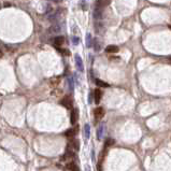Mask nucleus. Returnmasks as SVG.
Returning a JSON list of instances; mask_svg holds the SVG:
<instances>
[{"instance_id":"9","label":"nucleus","mask_w":171,"mask_h":171,"mask_svg":"<svg viewBox=\"0 0 171 171\" xmlns=\"http://www.w3.org/2000/svg\"><path fill=\"white\" fill-rule=\"evenodd\" d=\"M60 30H62V28H60V26L57 23H54V25H52L50 27V29H48V31L51 33H59Z\"/></svg>"},{"instance_id":"5","label":"nucleus","mask_w":171,"mask_h":171,"mask_svg":"<svg viewBox=\"0 0 171 171\" xmlns=\"http://www.w3.org/2000/svg\"><path fill=\"white\" fill-rule=\"evenodd\" d=\"M94 115L96 117V120H101L104 115V109L101 107H98L94 110Z\"/></svg>"},{"instance_id":"8","label":"nucleus","mask_w":171,"mask_h":171,"mask_svg":"<svg viewBox=\"0 0 171 171\" xmlns=\"http://www.w3.org/2000/svg\"><path fill=\"white\" fill-rule=\"evenodd\" d=\"M94 97H95V102L98 104V103L100 102V100H101V97H102V92H101V89H99V88L95 89Z\"/></svg>"},{"instance_id":"18","label":"nucleus","mask_w":171,"mask_h":171,"mask_svg":"<svg viewBox=\"0 0 171 171\" xmlns=\"http://www.w3.org/2000/svg\"><path fill=\"white\" fill-rule=\"evenodd\" d=\"M68 83H69V89H70V90H73V88H74V85H73V80H72V78H69V79H68Z\"/></svg>"},{"instance_id":"1","label":"nucleus","mask_w":171,"mask_h":171,"mask_svg":"<svg viewBox=\"0 0 171 171\" xmlns=\"http://www.w3.org/2000/svg\"><path fill=\"white\" fill-rule=\"evenodd\" d=\"M60 104L64 105L66 109H72V105H73L72 98H71L70 96H65L64 98L60 100Z\"/></svg>"},{"instance_id":"22","label":"nucleus","mask_w":171,"mask_h":171,"mask_svg":"<svg viewBox=\"0 0 171 171\" xmlns=\"http://www.w3.org/2000/svg\"><path fill=\"white\" fill-rule=\"evenodd\" d=\"M48 1H51V2H54V3H60L63 0H48Z\"/></svg>"},{"instance_id":"15","label":"nucleus","mask_w":171,"mask_h":171,"mask_svg":"<svg viewBox=\"0 0 171 171\" xmlns=\"http://www.w3.org/2000/svg\"><path fill=\"white\" fill-rule=\"evenodd\" d=\"M86 46H87V48H92L93 46V39H92V35H90V33H87V35H86Z\"/></svg>"},{"instance_id":"4","label":"nucleus","mask_w":171,"mask_h":171,"mask_svg":"<svg viewBox=\"0 0 171 171\" xmlns=\"http://www.w3.org/2000/svg\"><path fill=\"white\" fill-rule=\"evenodd\" d=\"M74 59H75V66H77L78 70H79L80 72H83L84 65H83V60H82L81 56H80V55H75Z\"/></svg>"},{"instance_id":"11","label":"nucleus","mask_w":171,"mask_h":171,"mask_svg":"<svg viewBox=\"0 0 171 171\" xmlns=\"http://www.w3.org/2000/svg\"><path fill=\"white\" fill-rule=\"evenodd\" d=\"M64 42H65V38L63 36H58V37H56L54 39V44L56 46H62L64 44Z\"/></svg>"},{"instance_id":"17","label":"nucleus","mask_w":171,"mask_h":171,"mask_svg":"<svg viewBox=\"0 0 171 171\" xmlns=\"http://www.w3.org/2000/svg\"><path fill=\"white\" fill-rule=\"evenodd\" d=\"M113 144H114V140H113V139H107V140H105L104 147L111 146V145H113Z\"/></svg>"},{"instance_id":"23","label":"nucleus","mask_w":171,"mask_h":171,"mask_svg":"<svg viewBox=\"0 0 171 171\" xmlns=\"http://www.w3.org/2000/svg\"><path fill=\"white\" fill-rule=\"evenodd\" d=\"M3 57V52H2V50L0 48V58H2Z\"/></svg>"},{"instance_id":"19","label":"nucleus","mask_w":171,"mask_h":171,"mask_svg":"<svg viewBox=\"0 0 171 171\" xmlns=\"http://www.w3.org/2000/svg\"><path fill=\"white\" fill-rule=\"evenodd\" d=\"M71 40H72V43L74 44V45H78V44H79V39H78V37H75V36H73V37L71 38Z\"/></svg>"},{"instance_id":"13","label":"nucleus","mask_w":171,"mask_h":171,"mask_svg":"<svg viewBox=\"0 0 171 171\" xmlns=\"http://www.w3.org/2000/svg\"><path fill=\"white\" fill-rule=\"evenodd\" d=\"M109 3H110V0H98L97 1V3L96 5L97 6H99L100 8H104V7H107V6H109Z\"/></svg>"},{"instance_id":"16","label":"nucleus","mask_w":171,"mask_h":171,"mask_svg":"<svg viewBox=\"0 0 171 171\" xmlns=\"http://www.w3.org/2000/svg\"><path fill=\"white\" fill-rule=\"evenodd\" d=\"M95 82H96V85L99 86V87H109V84L105 83V82H103V81H101V80H99V79H97Z\"/></svg>"},{"instance_id":"14","label":"nucleus","mask_w":171,"mask_h":171,"mask_svg":"<svg viewBox=\"0 0 171 171\" xmlns=\"http://www.w3.org/2000/svg\"><path fill=\"white\" fill-rule=\"evenodd\" d=\"M84 136H85L86 139H88L90 136V126L88 125V124H86V125L84 126Z\"/></svg>"},{"instance_id":"2","label":"nucleus","mask_w":171,"mask_h":171,"mask_svg":"<svg viewBox=\"0 0 171 171\" xmlns=\"http://www.w3.org/2000/svg\"><path fill=\"white\" fill-rule=\"evenodd\" d=\"M67 150H70V151H73V152L79 151V150H80L79 140H77V139H73V140H71L70 142L68 143V147H67Z\"/></svg>"},{"instance_id":"3","label":"nucleus","mask_w":171,"mask_h":171,"mask_svg":"<svg viewBox=\"0 0 171 171\" xmlns=\"http://www.w3.org/2000/svg\"><path fill=\"white\" fill-rule=\"evenodd\" d=\"M78 120H79V110H78L77 108H74V109H72V111H71V115H70L71 124H72V125H75Z\"/></svg>"},{"instance_id":"24","label":"nucleus","mask_w":171,"mask_h":171,"mask_svg":"<svg viewBox=\"0 0 171 171\" xmlns=\"http://www.w3.org/2000/svg\"><path fill=\"white\" fill-rule=\"evenodd\" d=\"M168 63H169V64H171V58H169V59H168Z\"/></svg>"},{"instance_id":"12","label":"nucleus","mask_w":171,"mask_h":171,"mask_svg":"<svg viewBox=\"0 0 171 171\" xmlns=\"http://www.w3.org/2000/svg\"><path fill=\"white\" fill-rule=\"evenodd\" d=\"M66 168L69 169L70 171H80L79 167L74 164V162H69V164L66 165Z\"/></svg>"},{"instance_id":"7","label":"nucleus","mask_w":171,"mask_h":171,"mask_svg":"<svg viewBox=\"0 0 171 171\" xmlns=\"http://www.w3.org/2000/svg\"><path fill=\"white\" fill-rule=\"evenodd\" d=\"M78 131H79V127H78V126H75L74 128H70V129L66 130V132H65V136H66V137H73V136H75V135L78 134Z\"/></svg>"},{"instance_id":"6","label":"nucleus","mask_w":171,"mask_h":171,"mask_svg":"<svg viewBox=\"0 0 171 171\" xmlns=\"http://www.w3.org/2000/svg\"><path fill=\"white\" fill-rule=\"evenodd\" d=\"M104 132H105V125L104 124H101L98 127V129H97V139L98 140H102L103 136H104Z\"/></svg>"},{"instance_id":"21","label":"nucleus","mask_w":171,"mask_h":171,"mask_svg":"<svg viewBox=\"0 0 171 171\" xmlns=\"http://www.w3.org/2000/svg\"><path fill=\"white\" fill-rule=\"evenodd\" d=\"M81 3H82V9H83V10H86V7H85V0H81Z\"/></svg>"},{"instance_id":"10","label":"nucleus","mask_w":171,"mask_h":171,"mask_svg":"<svg viewBox=\"0 0 171 171\" xmlns=\"http://www.w3.org/2000/svg\"><path fill=\"white\" fill-rule=\"evenodd\" d=\"M120 48H117L116 45H109L105 48V52L109 53V54H114V53H117L119 52Z\"/></svg>"},{"instance_id":"20","label":"nucleus","mask_w":171,"mask_h":171,"mask_svg":"<svg viewBox=\"0 0 171 171\" xmlns=\"http://www.w3.org/2000/svg\"><path fill=\"white\" fill-rule=\"evenodd\" d=\"M59 52L63 53L64 55H67V56H68V55H70V52H69L68 50H66V48H63V50H59Z\"/></svg>"}]
</instances>
